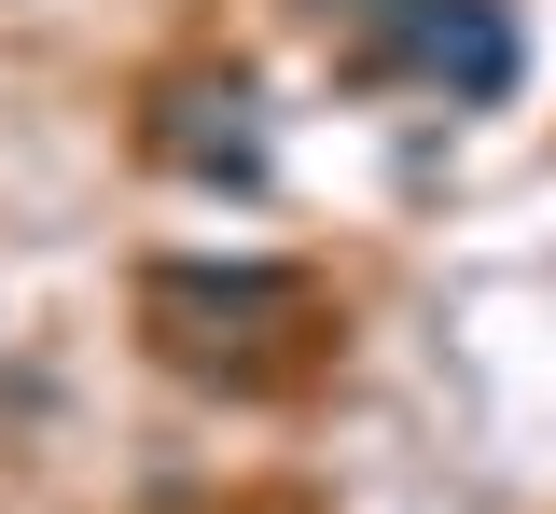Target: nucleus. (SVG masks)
Here are the masks:
<instances>
[{
  "label": "nucleus",
  "instance_id": "f257e3e1",
  "mask_svg": "<svg viewBox=\"0 0 556 514\" xmlns=\"http://www.w3.org/2000/svg\"><path fill=\"white\" fill-rule=\"evenodd\" d=\"M390 70H431L445 98H501V83H515V28H501L486 0H417L404 42H390Z\"/></svg>",
  "mask_w": 556,
  "mask_h": 514
}]
</instances>
